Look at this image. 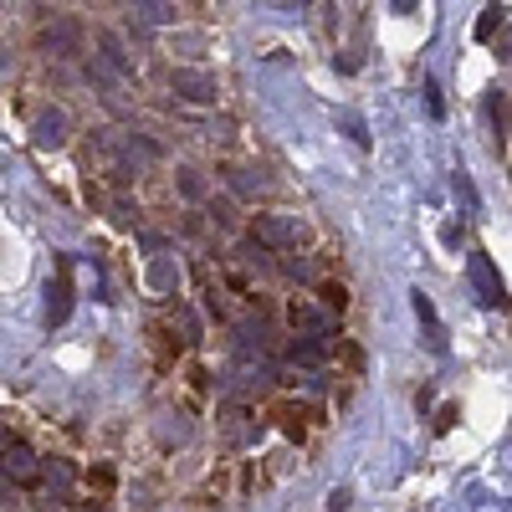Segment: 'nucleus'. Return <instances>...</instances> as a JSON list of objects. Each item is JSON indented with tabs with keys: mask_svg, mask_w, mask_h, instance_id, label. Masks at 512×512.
<instances>
[{
	"mask_svg": "<svg viewBox=\"0 0 512 512\" xmlns=\"http://www.w3.org/2000/svg\"><path fill=\"white\" fill-rule=\"evenodd\" d=\"M466 277H472V292H477V303H482V308H502V303H507L502 272L492 267V256H487V251H472V256H466Z\"/></svg>",
	"mask_w": 512,
	"mask_h": 512,
	"instance_id": "nucleus-1",
	"label": "nucleus"
},
{
	"mask_svg": "<svg viewBox=\"0 0 512 512\" xmlns=\"http://www.w3.org/2000/svg\"><path fill=\"white\" fill-rule=\"evenodd\" d=\"M287 323H292V333L297 338H318V344H328L333 338V313L328 308H318V303H308V297H292L287 303Z\"/></svg>",
	"mask_w": 512,
	"mask_h": 512,
	"instance_id": "nucleus-2",
	"label": "nucleus"
},
{
	"mask_svg": "<svg viewBox=\"0 0 512 512\" xmlns=\"http://www.w3.org/2000/svg\"><path fill=\"white\" fill-rule=\"evenodd\" d=\"M77 287H72V256H57V277L47 282V328H62L72 318Z\"/></svg>",
	"mask_w": 512,
	"mask_h": 512,
	"instance_id": "nucleus-3",
	"label": "nucleus"
},
{
	"mask_svg": "<svg viewBox=\"0 0 512 512\" xmlns=\"http://www.w3.org/2000/svg\"><path fill=\"white\" fill-rule=\"evenodd\" d=\"M251 236L262 241L267 251H297V241H303V221L297 216H256Z\"/></svg>",
	"mask_w": 512,
	"mask_h": 512,
	"instance_id": "nucleus-4",
	"label": "nucleus"
},
{
	"mask_svg": "<svg viewBox=\"0 0 512 512\" xmlns=\"http://www.w3.org/2000/svg\"><path fill=\"white\" fill-rule=\"evenodd\" d=\"M169 88H175V98H185V103H216L221 98L216 72H205V67H175L169 72Z\"/></svg>",
	"mask_w": 512,
	"mask_h": 512,
	"instance_id": "nucleus-5",
	"label": "nucleus"
},
{
	"mask_svg": "<svg viewBox=\"0 0 512 512\" xmlns=\"http://www.w3.org/2000/svg\"><path fill=\"white\" fill-rule=\"evenodd\" d=\"M0 472H6V482H16V487H36L41 482V461L31 456V446L6 441L0 446Z\"/></svg>",
	"mask_w": 512,
	"mask_h": 512,
	"instance_id": "nucleus-6",
	"label": "nucleus"
},
{
	"mask_svg": "<svg viewBox=\"0 0 512 512\" xmlns=\"http://www.w3.org/2000/svg\"><path fill=\"white\" fill-rule=\"evenodd\" d=\"M41 52H52V57H77V52H82V21L57 16L47 31H41Z\"/></svg>",
	"mask_w": 512,
	"mask_h": 512,
	"instance_id": "nucleus-7",
	"label": "nucleus"
},
{
	"mask_svg": "<svg viewBox=\"0 0 512 512\" xmlns=\"http://www.w3.org/2000/svg\"><path fill=\"white\" fill-rule=\"evenodd\" d=\"M221 436H226L231 446H251L256 436H262V420H256L246 405H226V410H221Z\"/></svg>",
	"mask_w": 512,
	"mask_h": 512,
	"instance_id": "nucleus-8",
	"label": "nucleus"
},
{
	"mask_svg": "<svg viewBox=\"0 0 512 512\" xmlns=\"http://www.w3.org/2000/svg\"><path fill=\"white\" fill-rule=\"evenodd\" d=\"M410 308H415V318L425 323V344H431V354H446V328H441V318H436V303L415 287V292H410Z\"/></svg>",
	"mask_w": 512,
	"mask_h": 512,
	"instance_id": "nucleus-9",
	"label": "nucleus"
},
{
	"mask_svg": "<svg viewBox=\"0 0 512 512\" xmlns=\"http://www.w3.org/2000/svg\"><path fill=\"white\" fill-rule=\"evenodd\" d=\"M31 139H36V149H62L67 144V113L62 108H47V113L36 118Z\"/></svg>",
	"mask_w": 512,
	"mask_h": 512,
	"instance_id": "nucleus-10",
	"label": "nucleus"
},
{
	"mask_svg": "<svg viewBox=\"0 0 512 512\" xmlns=\"http://www.w3.org/2000/svg\"><path fill=\"white\" fill-rule=\"evenodd\" d=\"M221 175H226V185H231L236 195H262V190H267V180H256L251 169H236V164H226Z\"/></svg>",
	"mask_w": 512,
	"mask_h": 512,
	"instance_id": "nucleus-11",
	"label": "nucleus"
},
{
	"mask_svg": "<svg viewBox=\"0 0 512 512\" xmlns=\"http://www.w3.org/2000/svg\"><path fill=\"white\" fill-rule=\"evenodd\" d=\"M451 190H456V200L466 205V216H477V210H482V195H477V185H472V175H466V169H456V175H451Z\"/></svg>",
	"mask_w": 512,
	"mask_h": 512,
	"instance_id": "nucleus-12",
	"label": "nucleus"
},
{
	"mask_svg": "<svg viewBox=\"0 0 512 512\" xmlns=\"http://www.w3.org/2000/svg\"><path fill=\"white\" fill-rule=\"evenodd\" d=\"M149 282H154V292H175L180 287V267L169 262V256H159V262L149 267Z\"/></svg>",
	"mask_w": 512,
	"mask_h": 512,
	"instance_id": "nucleus-13",
	"label": "nucleus"
},
{
	"mask_svg": "<svg viewBox=\"0 0 512 512\" xmlns=\"http://www.w3.org/2000/svg\"><path fill=\"white\" fill-rule=\"evenodd\" d=\"M502 26H507V11H502V6H487V11L477 16V31H472V36H477V41H492Z\"/></svg>",
	"mask_w": 512,
	"mask_h": 512,
	"instance_id": "nucleus-14",
	"label": "nucleus"
},
{
	"mask_svg": "<svg viewBox=\"0 0 512 512\" xmlns=\"http://www.w3.org/2000/svg\"><path fill=\"white\" fill-rule=\"evenodd\" d=\"M98 47H103V57H108L118 72H134V62H128V52L118 47V36H113V31H98Z\"/></svg>",
	"mask_w": 512,
	"mask_h": 512,
	"instance_id": "nucleus-15",
	"label": "nucleus"
},
{
	"mask_svg": "<svg viewBox=\"0 0 512 512\" xmlns=\"http://www.w3.org/2000/svg\"><path fill=\"white\" fill-rule=\"evenodd\" d=\"M175 185H180L185 200H205V180L195 175V169H175Z\"/></svg>",
	"mask_w": 512,
	"mask_h": 512,
	"instance_id": "nucleus-16",
	"label": "nucleus"
},
{
	"mask_svg": "<svg viewBox=\"0 0 512 512\" xmlns=\"http://www.w3.org/2000/svg\"><path fill=\"white\" fill-rule=\"evenodd\" d=\"M318 297H323V308H328V313H344V308H349V292L338 287V282H323Z\"/></svg>",
	"mask_w": 512,
	"mask_h": 512,
	"instance_id": "nucleus-17",
	"label": "nucleus"
},
{
	"mask_svg": "<svg viewBox=\"0 0 512 512\" xmlns=\"http://www.w3.org/2000/svg\"><path fill=\"white\" fill-rule=\"evenodd\" d=\"M282 431H287L292 441H303V436H308V425H303V410H297V405H287V410H282Z\"/></svg>",
	"mask_w": 512,
	"mask_h": 512,
	"instance_id": "nucleus-18",
	"label": "nucleus"
},
{
	"mask_svg": "<svg viewBox=\"0 0 512 512\" xmlns=\"http://www.w3.org/2000/svg\"><path fill=\"white\" fill-rule=\"evenodd\" d=\"M456 420H461V405H441V410H436V420H431V431H436V436H446Z\"/></svg>",
	"mask_w": 512,
	"mask_h": 512,
	"instance_id": "nucleus-19",
	"label": "nucleus"
},
{
	"mask_svg": "<svg viewBox=\"0 0 512 512\" xmlns=\"http://www.w3.org/2000/svg\"><path fill=\"white\" fill-rule=\"evenodd\" d=\"M338 123H344V134H349L354 144H369V128H364V118H354V113H344V118H338Z\"/></svg>",
	"mask_w": 512,
	"mask_h": 512,
	"instance_id": "nucleus-20",
	"label": "nucleus"
},
{
	"mask_svg": "<svg viewBox=\"0 0 512 512\" xmlns=\"http://www.w3.org/2000/svg\"><path fill=\"white\" fill-rule=\"evenodd\" d=\"M41 477H52L57 487H67V482H72V466H62V461H47V466H41Z\"/></svg>",
	"mask_w": 512,
	"mask_h": 512,
	"instance_id": "nucleus-21",
	"label": "nucleus"
},
{
	"mask_svg": "<svg viewBox=\"0 0 512 512\" xmlns=\"http://www.w3.org/2000/svg\"><path fill=\"white\" fill-rule=\"evenodd\" d=\"M487 118H492V128H497V149H502V93L487 98Z\"/></svg>",
	"mask_w": 512,
	"mask_h": 512,
	"instance_id": "nucleus-22",
	"label": "nucleus"
},
{
	"mask_svg": "<svg viewBox=\"0 0 512 512\" xmlns=\"http://www.w3.org/2000/svg\"><path fill=\"white\" fill-rule=\"evenodd\" d=\"M349 502H354L349 487H333V492H328V512H349Z\"/></svg>",
	"mask_w": 512,
	"mask_h": 512,
	"instance_id": "nucleus-23",
	"label": "nucleus"
},
{
	"mask_svg": "<svg viewBox=\"0 0 512 512\" xmlns=\"http://www.w3.org/2000/svg\"><path fill=\"white\" fill-rule=\"evenodd\" d=\"M210 210H216V226H236V216H231V200H210Z\"/></svg>",
	"mask_w": 512,
	"mask_h": 512,
	"instance_id": "nucleus-24",
	"label": "nucleus"
},
{
	"mask_svg": "<svg viewBox=\"0 0 512 512\" xmlns=\"http://www.w3.org/2000/svg\"><path fill=\"white\" fill-rule=\"evenodd\" d=\"M425 103H431V113H436V118L446 113V103H441V88H436V82H425Z\"/></svg>",
	"mask_w": 512,
	"mask_h": 512,
	"instance_id": "nucleus-25",
	"label": "nucleus"
},
{
	"mask_svg": "<svg viewBox=\"0 0 512 512\" xmlns=\"http://www.w3.org/2000/svg\"><path fill=\"white\" fill-rule=\"evenodd\" d=\"M441 241H446V246H461V221H446V226H441Z\"/></svg>",
	"mask_w": 512,
	"mask_h": 512,
	"instance_id": "nucleus-26",
	"label": "nucleus"
},
{
	"mask_svg": "<svg viewBox=\"0 0 512 512\" xmlns=\"http://www.w3.org/2000/svg\"><path fill=\"white\" fill-rule=\"evenodd\" d=\"M139 11H144V16H149V21H164V16H169V11H164V6H159V0H139Z\"/></svg>",
	"mask_w": 512,
	"mask_h": 512,
	"instance_id": "nucleus-27",
	"label": "nucleus"
},
{
	"mask_svg": "<svg viewBox=\"0 0 512 512\" xmlns=\"http://www.w3.org/2000/svg\"><path fill=\"white\" fill-rule=\"evenodd\" d=\"M390 6H395L400 16H410V11H415V0H390Z\"/></svg>",
	"mask_w": 512,
	"mask_h": 512,
	"instance_id": "nucleus-28",
	"label": "nucleus"
},
{
	"mask_svg": "<svg viewBox=\"0 0 512 512\" xmlns=\"http://www.w3.org/2000/svg\"><path fill=\"white\" fill-rule=\"evenodd\" d=\"M0 62H6V57H0Z\"/></svg>",
	"mask_w": 512,
	"mask_h": 512,
	"instance_id": "nucleus-29",
	"label": "nucleus"
}]
</instances>
